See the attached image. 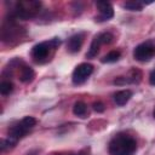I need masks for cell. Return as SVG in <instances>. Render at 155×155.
<instances>
[{
  "mask_svg": "<svg viewBox=\"0 0 155 155\" xmlns=\"http://www.w3.org/2000/svg\"><path fill=\"white\" fill-rule=\"evenodd\" d=\"M137 150V142L125 133L116 134L109 143V155H133Z\"/></svg>",
  "mask_w": 155,
  "mask_h": 155,
  "instance_id": "cell-1",
  "label": "cell"
},
{
  "mask_svg": "<svg viewBox=\"0 0 155 155\" xmlns=\"http://www.w3.org/2000/svg\"><path fill=\"white\" fill-rule=\"evenodd\" d=\"M41 2L39 1H19L16 4L15 10L12 11V15L15 18H21V19H29L36 16V13L40 11Z\"/></svg>",
  "mask_w": 155,
  "mask_h": 155,
  "instance_id": "cell-2",
  "label": "cell"
},
{
  "mask_svg": "<svg viewBox=\"0 0 155 155\" xmlns=\"http://www.w3.org/2000/svg\"><path fill=\"white\" fill-rule=\"evenodd\" d=\"M59 44H61L59 38H53L50 41H42V42L36 44L31 48V57H33V59L35 62H38V63H41V62L46 61L48 54H50V51L57 48L59 46Z\"/></svg>",
  "mask_w": 155,
  "mask_h": 155,
  "instance_id": "cell-3",
  "label": "cell"
},
{
  "mask_svg": "<svg viewBox=\"0 0 155 155\" xmlns=\"http://www.w3.org/2000/svg\"><path fill=\"white\" fill-rule=\"evenodd\" d=\"M154 54H155V45L151 41L142 42L138 46H136L133 50V57L139 62H147L151 59Z\"/></svg>",
  "mask_w": 155,
  "mask_h": 155,
  "instance_id": "cell-4",
  "label": "cell"
},
{
  "mask_svg": "<svg viewBox=\"0 0 155 155\" xmlns=\"http://www.w3.org/2000/svg\"><path fill=\"white\" fill-rule=\"evenodd\" d=\"M92 71H93V65L92 64H90V63L79 64L73 71V76H71L73 84H75V85L84 84L88 79V76L92 74Z\"/></svg>",
  "mask_w": 155,
  "mask_h": 155,
  "instance_id": "cell-5",
  "label": "cell"
},
{
  "mask_svg": "<svg viewBox=\"0 0 155 155\" xmlns=\"http://www.w3.org/2000/svg\"><path fill=\"white\" fill-rule=\"evenodd\" d=\"M96 6H97L98 12H99V15L96 16V21L97 22L108 21L114 16V10H113V6L110 5V2L98 1V2H96Z\"/></svg>",
  "mask_w": 155,
  "mask_h": 155,
  "instance_id": "cell-6",
  "label": "cell"
},
{
  "mask_svg": "<svg viewBox=\"0 0 155 155\" xmlns=\"http://www.w3.org/2000/svg\"><path fill=\"white\" fill-rule=\"evenodd\" d=\"M19 34H21V28L17 27L13 22H10L2 27L1 39L4 41H10V40H13V38H18Z\"/></svg>",
  "mask_w": 155,
  "mask_h": 155,
  "instance_id": "cell-7",
  "label": "cell"
},
{
  "mask_svg": "<svg viewBox=\"0 0 155 155\" xmlns=\"http://www.w3.org/2000/svg\"><path fill=\"white\" fill-rule=\"evenodd\" d=\"M84 36H85L84 33H78V34L71 35L68 39V42H67L68 51L71 52V53L79 52L80 48H81V46H82V42H84Z\"/></svg>",
  "mask_w": 155,
  "mask_h": 155,
  "instance_id": "cell-8",
  "label": "cell"
},
{
  "mask_svg": "<svg viewBox=\"0 0 155 155\" xmlns=\"http://www.w3.org/2000/svg\"><path fill=\"white\" fill-rule=\"evenodd\" d=\"M131 97H132L131 90H122V91H119L114 94V102L116 103V105L122 107L131 99Z\"/></svg>",
  "mask_w": 155,
  "mask_h": 155,
  "instance_id": "cell-9",
  "label": "cell"
},
{
  "mask_svg": "<svg viewBox=\"0 0 155 155\" xmlns=\"http://www.w3.org/2000/svg\"><path fill=\"white\" fill-rule=\"evenodd\" d=\"M35 78V73L33 70V68L28 67V65H23L21 69H19V80L22 82H31Z\"/></svg>",
  "mask_w": 155,
  "mask_h": 155,
  "instance_id": "cell-10",
  "label": "cell"
},
{
  "mask_svg": "<svg viewBox=\"0 0 155 155\" xmlns=\"http://www.w3.org/2000/svg\"><path fill=\"white\" fill-rule=\"evenodd\" d=\"M101 45H102V42H101L99 38H98V35H96V36L93 38L91 45H90V48H88V51H87V53H86V57H87V58H93V57H96L97 53H98V51H99Z\"/></svg>",
  "mask_w": 155,
  "mask_h": 155,
  "instance_id": "cell-11",
  "label": "cell"
},
{
  "mask_svg": "<svg viewBox=\"0 0 155 155\" xmlns=\"http://www.w3.org/2000/svg\"><path fill=\"white\" fill-rule=\"evenodd\" d=\"M73 113H74V115L79 116V117H86V115H87V105L84 102L79 101V102H76L74 104Z\"/></svg>",
  "mask_w": 155,
  "mask_h": 155,
  "instance_id": "cell-12",
  "label": "cell"
},
{
  "mask_svg": "<svg viewBox=\"0 0 155 155\" xmlns=\"http://www.w3.org/2000/svg\"><path fill=\"white\" fill-rule=\"evenodd\" d=\"M124 7L130 11H140L143 8V2L138 0H130L124 4Z\"/></svg>",
  "mask_w": 155,
  "mask_h": 155,
  "instance_id": "cell-13",
  "label": "cell"
},
{
  "mask_svg": "<svg viewBox=\"0 0 155 155\" xmlns=\"http://www.w3.org/2000/svg\"><path fill=\"white\" fill-rule=\"evenodd\" d=\"M120 51H116V50H114V51H110L109 53H107L103 58H102V62L103 63H114V62H116L119 58H120Z\"/></svg>",
  "mask_w": 155,
  "mask_h": 155,
  "instance_id": "cell-14",
  "label": "cell"
},
{
  "mask_svg": "<svg viewBox=\"0 0 155 155\" xmlns=\"http://www.w3.org/2000/svg\"><path fill=\"white\" fill-rule=\"evenodd\" d=\"M13 91V84L11 81H2L0 84V92L2 96H7Z\"/></svg>",
  "mask_w": 155,
  "mask_h": 155,
  "instance_id": "cell-15",
  "label": "cell"
},
{
  "mask_svg": "<svg viewBox=\"0 0 155 155\" xmlns=\"http://www.w3.org/2000/svg\"><path fill=\"white\" fill-rule=\"evenodd\" d=\"M21 122H22L28 130H30V128H33V127L36 125V119H34L33 116H25V117H23V119L21 120Z\"/></svg>",
  "mask_w": 155,
  "mask_h": 155,
  "instance_id": "cell-16",
  "label": "cell"
},
{
  "mask_svg": "<svg viewBox=\"0 0 155 155\" xmlns=\"http://www.w3.org/2000/svg\"><path fill=\"white\" fill-rule=\"evenodd\" d=\"M104 104L102 102H94L93 103V110L97 111V113H103L104 111Z\"/></svg>",
  "mask_w": 155,
  "mask_h": 155,
  "instance_id": "cell-17",
  "label": "cell"
},
{
  "mask_svg": "<svg viewBox=\"0 0 155 155\" xmlns=\"http://www.w3.org/2000/svg\"><path fill=\"white\" fill-rule=\"evenodd\" d=\"M76 155H90V148H84V149L80 150Z\"/></svg>",
  "mask_w": 155,
  "mask_h": 155,
  "instance_id": "cell-18",
  "label": "cell"
},
{
  "mask_svg": "<svg viewBox=\"0 0 155 155\" xmlns=\"http://www.w3.org/2000/svg\"><path fill=\"white\" fill-rule=\"evenodd\" d=\"M153 116H154V119H155V109H154V111H153Z\"/></svg>",
  "mask_w": 155,
  "mask_h": 155,
  "instance_id": "cell-19",
  "label": "cell"
}]
</instances>
